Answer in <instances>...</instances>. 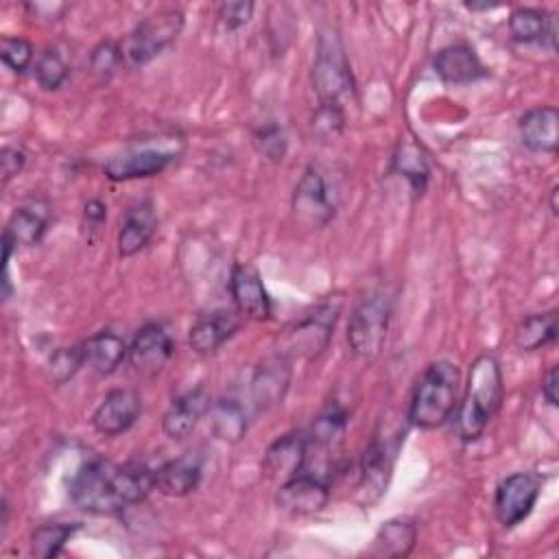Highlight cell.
Returning a JSON list of instances; mask_svg holds the SVG:
<instances>
[{"instance_id":"6da1fadb","label":"cell","mask_w":559,"mask_h":559,"mask_svg":"<svg viewBox=\"0 0 559 559\" xmlns=\"http://www.w3.org/2000/svg\"><path fill=\"white\" fill-rule=\"evenodd\" d=\"M155 487V469L144 463L114 465L94 459L85 463L70 480L72 502L96 515H114L142 502Z\"/></svg>"},{"instance_id":"7a4b0ae2","label":"cell","mask_w":559,"mask_h":559,"mask_svg":"<svg viewBox=\"0 0 559 559\" xmlns=\"http://www.w3.org/2000/svg\"><path fill=\"white\" fill-rule=\"evenodd\" d=\"M502 402V371L493 356H478L467 376L463 400L456 408L454 430L463 441H474L483 435Z\"/></svg>"},{"instance_id":"3957f363","label":"cell","mask_w":559,"mask_h":559,"mask_svg":"<svg viewBox=\"0 0 559 559\" xmlns=\"http://www.w3.org/2000/svg\"><path fill=\"white\" fill-rule=\"evenodd\" d=\"M459 397V369L448 360H437L419 376L411 404L408 421L417 428H437L456 408Z\"/></svg>"},{"instance_id":"277c9868","label":"cell","mask_w":559,"mask_h":559,"mask_svg":"<svg viewBox=\"0 0 559 559\" xmlns=\"http://www.w3.org/2000/svg\"><path fill=\"white\" fill-rule=\"evenodd\" d=\"M183 13L179 9H162L146 15L120 44L122 61L131 68H142L159 57L181 33Z\"/></svg>"},{"instance_id":"5b68a950","label":"cell","mask_w":559,"mask_h":559,"mask_svg":"<svg viewBox=\"0 0 559 559\" xmlns=\"http://www.w3.org/2000/svg\"><path fill=\"white\" fill-rule=\"evenodd\" d=\"M312 85L319 105H338L354 92V79L343 44L336 33L328 31L319 37L312 66Z\"/></svg>"},{"instance_id":"8992f818","label":"cell","mask_w":559,"mask_h":559,"mask_svg":"<svg viewBox=\"0 0 559 559\" xmlns=\"http://www.w3.org/2000/svg\"><path fill=\"white\" fill-rule=\"evenodd\" d=\"M389 317L391 306L382 293H371L356 304L347 323V343L354 356L371 360L380 354L389 330Z\"/></svg>"},{"instance_id":"52a82bcc","label":"cell","mask_w":559,"mask_h":559,"mask_svg":"<svg viewBox=\"0 0 559 559\" xmlns=\"http://www.w3.org/2000/svg\"><path fill=\"white\" fill-rule=\"evenodd\" d=\"M338 188L317 166H310L299 177L293 190V214L297 223L310 229L328 225L338 207Z\"/></svg>"},{"instance_id":"ba28073f","label":"cell","mask_w":559,"mask_h":559,"mask_svg":"<svg viewBox=\"0 0 559 559\" xmlns=\"http://www.w3.org/2000/svg\"><path fill=\"white\" fill-rule=\"evenodd\" d=\"M336 314H338V306L325 304V306L317 308L306 319L286 328V332L282 336V345H280L277 352L282 356H286L288 360L293 356H301V358L317 356L319 352L325 349V345L330 341Z\"/></svg>"},{"instance_id":"9c48e42d","label":"cell","mask_w":559,"mask_h":559,"mask_svg":"<svg viewBox=\"0 0 559 559\" xmlns=\"http://www.w3.org/2000/svg\"><path fill=\"white\" fill-rule=\"evenodd\" d=\"M539 487H542V478L533 472H515L507 476L498 485L496 498H493V511L498 522L504 528H511V526H518L522 520H526L535 507Z\"/></svg>"},{"instance_id":"30bf717a","label":"cell","mask_w":559,"mask_h":559,"mask_svg":"<svg viewBox=\"0 0 559 559\" xmlns=\"http://www.w3.org/2000/svg\"><path fill=\"white\" fill-rule=\"evenodd\" d=\"M173 352L175 343L170 334L157 323H146L135 332L129 345V362L138 373L155 376L173 358Z\"/></svg>"},{"instance_id":"8fae6325","label":"cell","mask_w":559,"mask_h":559,"mask_svg":"<svg viewBox=\"0 0 559 559\" xmlns=\"http://www.w3.org/2000/svg\"><path fill=\"white\" fill-rule=\"evenodd\" d=\"M229 293L238 312L253 321H266L271 317V297L262 284L260 273L245 262L234 264L229 275Z\"/></svg>"},{"instance_id":"7c38bea8","label":"cell","mask_w":559,"mask_h":559,"mask_svg":"<svg viewBox=\"0 0 559 559\" xmlns=\"http://www.w3.org/2000/svg\"><path fill=\"white\" fill-rule=\"evenodd\" d=\"M140 397L131 389H114L109 391L92 415V426L96 432L105 437H116L129 430L140 415Z\"/></svg>"},{"instance_id":"4fadbf2b","label":"cell","mask_w":559,"mask_h":559,"mask_svg":"<svg viewBox=\"0 0 559 559\" xmlns=\"http://www.w3.org/2000/svg\"><path fill=\"white\" fill-rule=\"evenodd\" d=\"M330 498V485L308 476L297 474L282 483L275 502L288 515H312L319 513Z\"/></svg>"},{"instance_id":"5bb4252c","label":"cell","mask_w":559,"mask_h":559,"mask_svg":"<svg viewBox=\"0 0 559 559\" xmlns=\"http://www.w3.org/2000/svg\"><path fill=\"white\" fill-rule=\"evenodd\" d=\"M175 157H177L175 151L144 146V148H133V151L111 157L103 170L111 181L153 177V175L162 173Z\"/></svg>"},{"instance_id":"9a60e30c","label":"cell","mask_w":559,"mask_h":559,"mask_svg":"<svg viewBox=\"0 0 559 559\" xmlns=\"http://www.w3.org/2000/svg\"><path fill=\"white\" fill-rule=\"evenodd\" d=\"M432 68L437 76L450 85H467L487 76V68L467 44H450L441 48L432 59Z\"/></svg>"},{"instance_id":"2e32d148","label":"cell","mask_w":559,"mask_h":559,"mask_svg":"<svg viewBox=\"0 0 559 559\" xmlns=\"http://www.w3.org/2000/svg\"><path fill=\"white\" fill-rule=\"evenodd\" d=\"M50 210L44 201H31L13 212L4 229V260L11 258L13 249L35 245L48 227Z\"/></svg>"},{"instance_id":"e0dca14e","label":"cell","mask_w":559,"mask_h":559,"mask_svg":"<svg viewBox=\"0 0 559 559\" xmlns=\"http://www.w3.org/2000/svg\"><path fill=\"white\" fill-rule=\"evenodd\" d=\"M397 445L389 439L376 437L362 452L360 459V472H358V485L365 493V502H373L386 487V478L391 472V463L395 456Z\"/></svg>"},{"instance_id":"ac0fdd59","label":"cell","mask_w":559,"mask_h":559,"mask_svg":"<svg viewBox=\"0 0 559 559\" xmlns=\"http://www.w3.org/2000/svg\"><path fill=\"white\" fill-rule=\"evenodd\" d=\"M288 382H290V360L280 352L264 358L258 365L251 382V391L258 408H269L282 402L288 389Z\"/></svg>"},{"instance_id":"d6986e66","label":"cell","mask_w":559,"mask_h":559,"mask_svg":"<svg viewBox=\"0 0 559 559\" xmlns=\"http://www.w3.org/2000/svg\"><path fill=\"white\" fill-rule=\"evenodd\" d=\"M210 404H212L210 395L203 386H197V389L183 393L181 397H177L168 406V411L164 413V419H162V428H164L166 437L186 439L194 430L199 419L207 413Z\"/></svg>"},{"instance_id":"ffe728a7","label":"cell","mask_w":559,"mask_h":559,"mask_svg":"<svg viewBox=\"0 0 559 559\" xmlns=\"http://www.w3.org/2000/svg\"><path fill=\"white\" fill-rule=\"evenodd\" d=\"M238 325H240V319L234 310H212L207 314H201L190 328V334H188L190 347L197 354H212L227 338L234 336Z\"/></svg>"},{"instance_id":"44dd1931","label":"cell","mask_w":559,"mask_h":559,"mask_svg":"<svg viewBox=\"0 0 559 559\" xmlns=\"http://www.w3.org/2000/svg\"><path fill=\"white\" fill-rule=\"evenodd\" d=\"M522 144L537 153H555L559 144V111L557 107H533L520 118Z\"/></svg>"},{"instance_id":"7402d4cb","label":"cell","mask_w":559,"mask_h":559,"mask_svg":"<svg viewBox=\"0 0 559 559\" xmlns=\"http://www.w3.org/2000/svg\"><path fill=\"white\" fill-rule=\"evenodd\" d=\"M304 459H306V435L288 432L269 445L262 467L269 476L288 480L301 472Z\"/></svg>"},{"instance_id":"603a6c76","label":"cell","mask_w":559,"mask_h":559,"mask_svg":"<svg viewBox=\"0 0 559 559\" xmlns=\"http://www.w3.org/2000/svg\"><path fill=\"white\" fill-rule=\"evenodd\" d=\"M155 231H157V216L148 201H142L129 207L120 221V231H118L120 255L127 258L144 249Z\"/></svg>"},{"instance_id":"cb8c5ba5","label":"cell","mask_w":559,"mask_h":559,"mask_svg":"<svg viewBox=\"0 0 559 559\" xmlns=\"http://www.w3.org/2000/svg\"><path fill=\"white\" fill-rule=\"evenodd\" d=\"M417 542V526L411 520H386L378 528L369 555L380 559H402L408 557Z\"/></svg>"},{"instance_id":"d4e9b609","label":"cell","mask_w":559,"mask_h":559,"mask_svg":"<svg viewBox=\"0 0 559 559\" xmlns=\"http://www.w3.org/2000/svg\"><path fill=\"white\" fill-rule=\"evenodd\" d=\"M83 354H85V365L87 367H92L100 376H109L129 356V347L124 345V341L116 332L100 330L98 334L90 336L83 343Z\"/></svg>"},{"instance_id":"484cf974","label":"cell","mask_w":559,"mask_h":559,"mask_svg":"<svg viewBox=\"0 0 559 559\" xmlns=\"http://www.w3.org/2000/svg\"><path fill=\"white\" fill-rule=\"evenodd\" d=\"M201 480V465L192 456H179L162 463L155 469V487L166 496H186L197 489Z\"/></svg>"},{"instance_id":"4316f807","label":"cell","mask_w":559,"mask_h":559,"mask_svg":"<svg viewBox=\"0 0 559 559\" xmlns=\"http://www.w3.org/2000/svg\"><path fill=\"white\" fill-rule=\"evenodd\" d=\"M207 421L212 432L229 443H236L242 439L247 430V417L242 406L236 400H218L212 402L207 408Z\"/></svg>"},{"instance_id":"83f0119b","label":"cell","mask_w":559,"mask_h":559,"mask_svg":"<svg viewBox=\"0 0 559 559\" xmlns=\"http://www.w3.org/2000/svg\"><path fill=\"white\" fill-rule=\"evenodd\" d=\"M557 336V312H539L524 317L515 328V345L522 352H535L548 343H552Z\"/></svg>"},{"instance_id":"f1b7e54d","label":"cell","mask_w":559,"mask_h":559,"mask_svg":"<svg viewBox=\"0 0 559 559\" xmlns=\"http://www.w3.org/2000/svg\"><path fill=\"white\" fill-rule=\"evenodd\" d=\"M81 524H68V522H50L41 524L31 535V555L39 559H50L61 552L66 542L79 531Z\"/></svg>"},{"instance_id":"f546056e","label":"cell","mask_w":559,"mask_h":559,"mask_svg":"<svg viewBox=\"0 0 559 559\" xmlns=\"http://www.w3.org/2000/svg\"><path fill=\"white\" fill-rule=\"evenodd\" d=\"M393 168L408 179V183L417 194L424 192L428 183V162H426V155L413 142H402L397 146V153L393 157Z\"/></svg>"},{"instance_id":"4dcf8cb0","label":"cell","mask_w":559,"mask_h":559,"mask_svg":"<svg viewBox=\"0 0 559 559\" xmlns=\"http://www.w3.org/2000/svg\"><path fill=\"white\" fill-rule=\"evenodd\" d=\"M546 31V15L537 9H515L509 17V33L520 44L542 41Z\"/></svg>"},{"instance_id":"1f68e13d","label":"cell","mask_w":559,"mask_h":559,"mask_svg":"<svg viewBox=\"0 0 559 559\" xmlns=\"http://www.w3.org/2000/svg\"><path fill=\"white\" fill-rule=\"evenodd\" d=\"M35 79L39 83V87L52 92L59 90L63 85V81L68 79V66L61 59V55L55 48H46L37 61H35Z\"/></svg>"},{"instance_id":"d6a6232c","label":"cell","mask_w":559,"mask_h":559,"mask_svg":"<svg viewBox=\"0 0 559 559\" xmlns=\"http://www.w3.org/2000/svg\"><path fill=\"white\" fill-rule=\"evenodd\" d=\"M85 365V354L83 345H72V347H59L48 362L50 378L55 384H66L76 376V371Z\"/></svg>"},{"instance_id":"836d02e7","label":"cell","mask_w":559,"mask_h":559,"mask_svg":"<svg viewBox=\"0 0 559 559\" xmlns=\"http://www.w3.org/2000/svg\"><path fill=\"white\" fill-rule=\"evenodd\" d=\"M33 55H35V48L28 39L24 37H9L4 35L2 37V44H0V57L4 61L7 68H11L13 72H24L31 61H33Z\"/></svg>"},{"instance_id":"e575fe53","label":"cell","mask_w":559,"mask_h":559,"mask_svg":"<svg viewBox=\"0 0 559 559\" xmlns=\"http://www.w3.org/2000/svg\"><path fill=\"white\" fill-rule=\"evenodd\" d=\"M120 61H122L120 46H116L114 41H103L90 55V70L98 81H109L116 68L120 66Z\"/></svg>"},{"instance_id":"d590c367","label":"cell","mask_w":559,"mask_h":559,"mask_svg":"<svg viewBox=\"0 0 559 559\" xmlns=\"http://www.w3.org/2000/svg\"><path fill=\"white\" fill-rule=\"evenodd\" d=\"M345 124V116H343V107L338 105H319L312 118V129L319 138L328 140L334 138Z\"/></svg>"},{"instance_id":"8d00e7d4","label":"cell","mask_w":559,"mask_h":559,"mask_svg":"<svg viewBox=\"0 0 559 559\" xmlns=\"http://www.w3.org/2000/svg\"><path fill=\"white\" fill-rule=\"evenodd\" d=\"M255 146L258 151L271 159V162H280L286 153V135L280 127L275 124H266L262 129H258L255 133Z\"/></svg>"},{"instance_id":"74e56055","label":"cell","mask_w":559,"mask_h":559,"mask_svg":"<svg viewBox=\"0 0 559 559\" xmlns=\"http://www.w3.org/2000/svg\"><path fill=\"white\" fill-rule=\"evenodd\" d=\"M251 13H253V2H223L218 7V20L221 24L227 28V31H236L240 28L242 24H247L251 20Z\"/></svg>"},{"instance_id":"f35d334b","label":"cell","mask_w":559,"mask_h":559,"mask_svg":"<svg viewBox=\"0 0 559 559\" xmlns=\"http://www.w3.org/2000/svg\"><path fill=\"white\" fill-rule=\"evenodd\" d=\"M26 164V153L20 146H4L0 153V170H2V183L11 181L22 173Z\"/></svg>"},{"instance_id":"ab89813d","label":"cell","mask_w":559,"mask_h":559,"mask_svg":"<svg viewBox=\"0 0 559 559\" xmlns=\"http://www.w3.org/2000/svg\"><path fill=\"white\" fill-rule=\"evenodd\" d=\"M557 386H559V373H557V367H550L542 382V393L550 406H557V400H559Z\"/></svg>"},{"instance_id":"60d3db41","label":"cell","mask_w":559,"mask_h":559,"mask_svg":"<svg viewBox=\"0 0 559 559\" xmlns=\"http://www.w3.org/2000/svg\"><path fill=\"white\" fill-rule=\"evenodd\" d=\"M105 216H107V207L98 199H92L85 203V218L90 223H100Z\"/></svg>"},{"instance_id":"b9f144b4","label":"cell","mask_w":559,"mask_h":559,"mask_svg":"<svg viewBox=\"0 0 559 559\" xmlns=\"http://www.w3.org/2000/svg\"><path fill=\"white\" fill-rule=\"evenodd\" d=\"M542 44H546L550 50H557V15L555 13L546 17V31H544Z\"/></svg>"},{"instance_id":"7bdbcfd3","label":"cell","mask_w":559,"mask_h":559,"mask_svg":"<svg viewBox=\"0 0 559 559\" xmlns=\"http://www.w3.org/2000/svg\"><path fill=\"white\" fill-rule=\"evenodd\" d=\"M469 11H480V9H496L498 4H491V2H467L465 4Z\"/></svg>"},{"instance_id":"ee69618b","label":"cell","mask_w":559,"mask_h":559,"mask_svg":"<svg viewBox=\"0 0 559 559\" xmlns=\"http://www.w3.org/2000/svg\"><path fill=\"white\" fill-rule=\"evenodd\" d=\"M557 192H559V188L555 186V188L550 190V212H552V214H557Z\"/></svg>"}]
</instances>
